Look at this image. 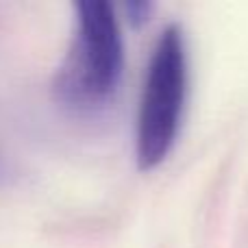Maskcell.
<instances>
[{"label": "cell", "instance_id": "obj_1", "mask_svg": "<svg viewBox=\"0 0 248 248\" xmlns=\"http://www.w3.org/2000/svg\"><path fill=\"white\" fill-rule=\"evenodd\" d=\"M124 68V44L113 7L107 0L74 4V35L52 92L61 105L94 111L109 103Z\"/></svg>", "mask_w": 248, "mask_h": 248}, {"label": "cell", "instance_id": "obj_2", "mask_svg": "<svg viewBox=\"0 0 248 248\" xmlns=\"http://www.w3.org/2000/svg\"><path fill=\"white\" fill-rule=\"evenodd\" d=\"M187 96V48L179 24L161 31L148 59L137 111L135 159L140 170L157 168L174 146Z\"/></svg>", "mask_w": 248, "mask_h": 248}, {"label": "cell", "instance_id": "obj_3", "mask_svg": "<svg viewBox=\"0 0 248 248\" xmlns=\"http://www.w3.org/2000/svg\"><path fill=\"white\" fill-rule=\"evenodd\" d=\"M124 9H126L128 22H131L133 26H141L144 22H148L150 11H153V4L144 2V0H133V2L124 4Z\"/></svg>", "mask_w": 248, "mask_h": 248}]
</instances>
